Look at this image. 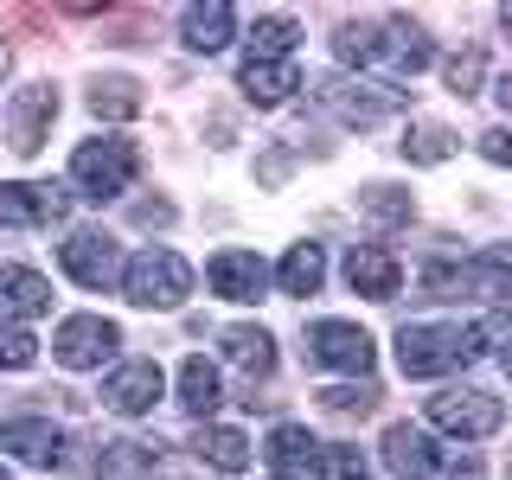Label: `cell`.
<instances>
[{"mask_svg":"<svg viewBox=\"0 0 512 480\" xmlns=\"http://www.w3.org/2000/svg\"><path fill=\"white\" fill-rule=\"evenodd\" d=\"M333 52H340L359 77H372V84H404V77H416V71H429V64H436L429 32L416 26V20H397V13L340 26Z\"/></svg>","mask_w":512,"mask_h":480,"instance_id":"6da1fadb","label":"cell"},{"mask_svg":"<svg viewBox=\"0 0 512 480\" xmlns=\"http://www.w3.org/2000/svg\"><path fill=\"white\" fill-rule=\"evenodd\" d=\"M500 340H512V314H487L474 327H461V320H410L397 333V365H404V378H448Z\"/></svg>","mask_w":512,"mask_h":480,"instance_id":"7a4b0ae2","label":"cell"},{"mask_svg":"<svg viewBox=\"0 0 512 480\" xmlns=\"http://www.w3.org/2000/svg\"><path fill=\"white\" fill-rule=\"evenodd\" d=\"M135 173H141V148L128 135H96L84 141V148L71 154V186L84 192V199H122L128 186H135Z\"/></svg>","mask_w":512,"mask_h":480,"instance_id":"3957f363","label":"cell"},{"mask_svg":"<svg viewBox=\"0 0 512 480\" xmlns=\"http://www.w3.org/2000/svg\"><path fill=\"white\" fill-rule=\"evenodd\" d=\"M122 295L135 308H180L192 295V263L180 250H141L135 263L122 269Z\"/></svg>","mask_w":512,"mask_h":480,"instance_id":"277c9868","label":"cell"},{"mask_svg":"<svg viewBox=\"0 0 512 480\" xmlns=\"http://www.w3.org/2000/svg\"><path fill=\"white\" fill-rule=\"evenodd\" d=\"M320 103L333 109L346 128H384L391 116H404V90H391V84H372V77H320Z\"/></svg>","mask_w":512,"mask_h":480,"instance_id":"5b68a950","label":"cell"},{"mask_svg":"<svg viewBox=\"0 0 512 480\" xmlns=\"http://www.w3.org/2000/svg\"><path fill=\"white\" fill-rule=\"evenodd\" d=\"M429 423H436L442 436L480 442V436H493V429L506 423V404L487 397V391H474V384H448V391L429 397Z\"/></svg>","mask_w":512,"mask_h":480,"instance_id":"8992f818","label":"cell"},{"mask_svg":"<svg viewBox=\"0 0 512 480\" xmlns=\"http://www.w3.org/2000/svg\"><path fill=\"white\" fill-rule=\"evenodd\" d=\"M429 288H442V295H461V288H468V295H480V301L512 308V244H487L461 269H429Z\"/></svg>","mask_w":512,"mask_h":480,"instance_id":"52a82bcc","label":"cell"},{"mask_svg":"<svg viewBox=\"0 0 512 480\" xmlns=\"http://www.w3.org/2000/svg\"><path fill=\"white\" fill-rule=\"evenodd\" d=\"M116 346H122V327L103 314H71L52 333V359L71 365V372H96L103 359H116Z\"/></svg>","mask_w":512,"mask_h":480,"instance_id":"ba28073f","label":"cell"},{"mask_svg":"<svg viewBox=\"0 0 512 480\" xmlns=\"http://www.w3.org/2000/svg\"><path fill=\"white\" fill-rule=\"evenodd\" d=\"M308 359H314V365H327V372H352V378H365L378 352H372V333L352 327V320H314V327H308Z\"/></svg>","mask_w":512,"mask_h":480,"instance_id":"9c48e42d","label":"cell"},{"mask_svg":"<svg viewBox=\"0 0 512 480\" xmlns=\"http://www.w3.org/2000/svg\"><path fill=\"white\" fill-rule=\"evenodd\" d=\"M58 263H64V276H71V282L109 288V282H116V269H122V250H116V237H109V231H71L58 244Z\"/></svg>","mask_w":512,"mask_h":480,"instance_id":"30bf717a","label":"cell"},{"mask_svg":"<svg viewBox=\"0 0 512 480\" xmlns=\"http://www.w3.org/2000/svg\"><path fill=\"white\" fill-rule=\"evenodd\" d=\"M0 448L26 468H64V429L52 416H0Z\"/></svg>","mask_w":512,"mask_h":480,"instance_id":"8fae6325","label":"cell"},{"mask_svg":"<svg viewBox=\"0 0 512 480\" xmlns=\"http://www.w3.org/2000/svg\"><path fill=\"white\" fill-rule=\"evenodd\" d=\"M160 391H167V372H160L154 359H122L116 372L103 378V404L116 416H148L160 404Z\"/></svg>","mask_w":512,"mask_h":480,"instance_id":"7c38bea8","label":"cell"},{"mask_svg":"<svg viewBox=\"0 0 512 480\" xmlns=\"http://www.w3.org/2000/svg\"><path fill=\"white\" fill-rule=\"evenodd\" d=\"M52 116H58V90L52 84H26L13 96V109H7V148L32 160L45 148V135H52Z\"/></svg>","mask_w":512,"mask_h":480,"instance_id":"4fadbf2b","label":"cell"},{"mask_svg":"<svg viewBox=\"0 0 512 480\" xmlns=\"http://www.w3.org/2000/svg\"><path fill=\"white\" fill-rule=\"evenodd\" d=\"M237 90H244L256 109H276V103H288V96L301 90V71H295V58H256V52H244V64H237Z\"/></svg>","mask_w":512,"mask_h":480,"instance_id":"5bb4252c","label":"cell"},{"mask_svg":"<svg viewBox=\"0 0 512 480\" xmlns=\"http://www.w3.org/2000/svg\"><path fill=\"white\" fill-rule=\"evenodd\" d=\"M205 282H212V295H224V301H256L269 288V263L256 250H218L212 263H205Z\"/></svg>","mask_w":512,"mask_h":480,"instance_id":"9a60e30c","label":"cell"},{"mask_svg":"<svg viewBox=\"0 0 512 480\" xmlns=\"http://www.w3.org/2000/svg\"><path fill=\"white\" fill-rule=\"evenodd\" d=\"M71 212V192L45 186V180H13L0 186V224H52Z\"/></svg>","mask_w":512,"mask_h":480,"instance_id":"2e32d148","label":"cell"},{"mask_svg":"<svg viewBox=\"0 0 512 480\" xmlns=\"http://www.w3.org/2000/svg\"><path fill=\"white\" fill-rule=\"evenodd\" d=\"M378 455H384V468L397 480H429L436 474V442H429V429H416V423H391L384 442H378Z\"/></svg>","mask_w":512,"mask_h":480,"instance_id":"e0dca14e","label":"cell"},{"mask_svg":"<svg viewBox=\"0 0 512 480\" xmlns=\"http://www.w3.org/2000/svg\"><path fill=\"white\" fill-rule=\"evenodd\" d=\"M346 282H352V295H365V301H391L397 288H404V263L378 244H359L346 256Z\"/></svg>","mask_w":512,"mask_h":480,"instance_id":"ac0fdd59","label":"cell"},{"mask_svg":"<svg viewBox=\"0 0 512 480\" xmlns=\"http://www.w3.org/2000/svg\"><path fill=\"white\" fill-rule=\"evenodd\" d=\"M96 480H160V442H141V436L103 442V455H96Z\"/></svg>","mask_w":512,"mask_h":480,"instance_id":"d6986e66","label":"cell"},{"mask_svg":"<svg viewBox=\"0 0 512 480\" xmlns=\"http://www.w3.org/2000/svg\"><path fill=\"white\" fill-rule=\"evenodd\" d=\"M231 26H237V7L231 0H199V7H180V39L192 52H224L231 45Z\"/></svg>","mask_w":512,"mask_h":480,"instance_id":"ffe728a7","label":"cell"},{"mask_svg":"<svg viewBox=\"0 0 512 480\" xmlns=\"http://www.w3.org/2000/svg\"><path fill=\"white\" fill-rule=\"evenodd\" d=\"M52 308V282L39 276V269H0V320H39Z\"/></svg>","mask_w":512,"mask_h":480,"instance_id":"44dd1931","label":"cell"},{"mask_svg":"<svg viewBox=\"0 0 512 480\" xmlns=\"http://www.w3.org/2000/svg\"><path fill=\"white\" fill-rule=\"evenodd\" d=\"M192 455H199L205 468H218V474H244L250 468V436L231 429V423H205L199 436H192Z\"/></svg>","mask_w":512,"mask_h":480,"instance_id":"7402d4cb","label":"cell"},{"mask_svg":"<svg viewBox=\"0 0 512 480\" xmlns=\"http://www.w3.org/2000/svg\"><path fill=\"white\" fill-rule=\"evenodd\" d=\"M263 455H269V468H276V480H295V474L314 468L320 442L301 423H276V429H269V442H263Z\"/></svg>","mask_w":512,"mask_h":480,"instance_id":"603a6c76","label":"cell"},{"mask_svg":"<svg viewBox=\"0 0 512 480\" xmlns=\"http://www.w3.org/2000/svg\"><path fill=\"white\" fill-rule=\"evenodd\" d=\"M180 404H186V416H218V404H224V378H218V365L212 359H199V352H192V359L180 365Z\"/></svg>","mask_w":512,"mask_h":480,"instance_id":"cb8c5ba5","label":"cell"},{"mask_svg":"<svg viewBox=\"0 0 512 480\" xmlns=\"http://www.w3.org/2000/svg\"><path fill=\"white\" fill-rule=\"evenodd\" d=\"M224 359L250 378H269L276 372V340H269L263 327H224Z\"/></svg>","mask_w":512,"mask_h":480,"instance_id":"d4e9b609","label":"cell"},{"mask_svg":"<svg viewBox=\"0 0 512 480\" xmlns=\"http://www.w3.org/2000/svg\"><path fill=\"white\" fill-rule=\"evenodd\" d=\"M276 282H282V295H320V282H327V250H320V244H295L282 256Z\"/></svg>","mask_w":512,"mask_h":480,"instance_id":"484cf974","label":"cell"},{"mask_svg":"<svg viewBox=\"0 0 512 480\" xmlns=\"http://www.w3.org/2000/svg\"><path fill=\"white\" fill-rule=\"evenodd\" d=\"M397 148H404V160H410V167H442V160L455 154L461 141H455V128H442V122H410Z\"/></svg>","mask_w":512,"mask_h":480,"instance_id":"4316f807","label":"cell"},{"mask_svg":"<svg viewBox=\"0 0 512 480\" xmlns=\"http://www.w3.org/2000/svg\"><path fill=\"white\" fill-rule=\"evenodd\" d=\"M295 39H301V26L288 20V13H263V20L250 26V52L256 58H295Z\"/></svg>","mask_w":512,"mask_h":480,"instance_id":"83f0119b","label":"cell"},{"mask_svg":"<svg viewBox=\"0 0 512 480\" xmlns=\"http://www.w3.org/2000/svg\"><path fill=\"white\" fill-rule=\"evenodd\" d=\"M90 109H96V116H135V109H141V90H135V77H96V90H90Z\"/></svg>","mask_w":512,"mask_h":480,"instance_id":"f1b7e54d","label":"cell"},{"mask_svg":"<svg viewBox=\"0 0 512 480\" xmlns=\"http://www.w3.org/2000/svg\"><path fill=\"white\" fill-rule=\"evenodd\" d=\"M359 212L378 218V224H404V218H410V192H397V186H365V192H359Z\"/></svg>","mask_w":512,"mask_h":480,"instance_id":"f546056e","label":"cell"},{"mask_svg":"<svg viewBox=\"0 0 512 480\" xmlns=\"http://www.w3.org/2000/svg\"><path fill=\"white\" fill-rule=\"evenodd\" d=\"M314 474L320 480H372V474H365V455H359V448H346V442L320 448V455H314Z\"/></svg>","mask_w":512,"mask_h":480,"instance_id":"4dcf8cb0","label":"cell"},{"mask_svg":"<svg viewBox=\"0 0 512 480\" xmlns=\"http://www.w3.org/2000/svg\"><path fill=\"white\" fill-rule=\"evenodd\" d=\"M32 359H39V340L26 327H13V320H0V372H26Z\"/></svg>","mask_w":512,"mask_h":480,"instance_id":"1f68e13d","label":"cell"},{"mask_svg":"<svg viewBox=\"0 0 512 480\" xmlns=\"http://www.w3.org/2000/svg\"><path fill=\"white\" fill-rule=\"evenodd\" d=\"M487 77V58L480 52H461V58H448V90L455 96H474V84Z\"/></svg>","mask_w":512,"mask_h":480,"instance_id":"d6a6232c","label":"cell"},{"mask_svg":"<svg viewBox=\"0 0 512 480\" xmlns=\"http://www.w3.org/2000/svg\"><path fill=\"white\" fill-rule=\"evenodd\" d=\"M320 404L340 410V416H346V410H359V416H365V410L378 404V391H372V384H359V391H352V384H333V391H320Z\"/></svg>","mask_w":512,"mask_h":480,"instance_id":"836d02e7","label":"cell"},{"mask_svg":"<svg viewBox=\"0 0 512 480\" xmlns=\"http://www.w3.org/2000/svg\"><path fill=\"white\" fill-rule=\"evenodd\" d=\"M480 154H487L493 167H512V128H487V135H480Z\"/></svg>","mask_w":512,"mask_h":480,"instance_id":"e575fe53","label":"cell"},{"mask_svg":"<svg viewBox=\"0 0 512 480\" xmlns=\"http://www.w3.org/2000/svg\"><path fill=\"white\" fill-rule=\"evenodd\" d=\"M448 480H487V468H480V461H474V455H461V461H455V468H448Z\"/></svg>","mask_w":512,"mask_h":480,"instance_id":"d590c367","label":"cell"},{"mask_svg":"<svg viewBox=\"0 0 512 480\" xmlns=\"http://www.w3.org/2000/svg\"><path fill=\"white\" fill-rule=\"evenodd\" d=\"M493 96H500V103H506V109H512V71H506V77H500V90H493Z\"/></svg>","mask_w":512,"mask_h":480,"instance_id":"8d00e7d4","label":"cell"},{"mask_svg":"<svg viewBox=\"0 0 512 480\" xmlns=\"http://www.w3.org/2000/svg\"><path fill=\"white\" fill-rule=\"evenodd\" d=\"M500 26H506V32H512V0H506V7H500Z\"/></svg>","mask_w":512,"mask_h":480,"instance_id":"74e56055","label":"cell"},{"mask_svg":"<svg viewBox=\"0 0 512 480\" xmlns=\"http://www.w3.org/2000/svg\"><path fill=\"white\" fill-rule=\"evenodd\" d=\"M500 365H506V378H512V340H506V352H500Z\"/></svg>","mask_w":512,"mask_h":480,"instance_id":"f35d334b","label":"cell"},{"mask_svg":"<svg viewBox=\"0 0 512 480\" xmlns=\"http://www.w3.org/2000/svg\"><path fill=\"white\" fill-rule=\"evenodd\" d=\"M0 77H7V45H0Z\"/></svg>","mask_w":512,"mask_h":480,"instance_id":"ab89813d","label":"cell"},{"mask_svg":"<svg viewBox=\"0 0 512 480\" xmlns=\"http://www.w3.org/2000/svg\"><path fill=\"white\" fill-rule=\"evenodd\" d=\"M0 480H13V474H7V468H0Z\"/></svg>","mask_w":512,"mask_h":480,"instance_id":"60d3db41","label":"cell"}]
</instances>
